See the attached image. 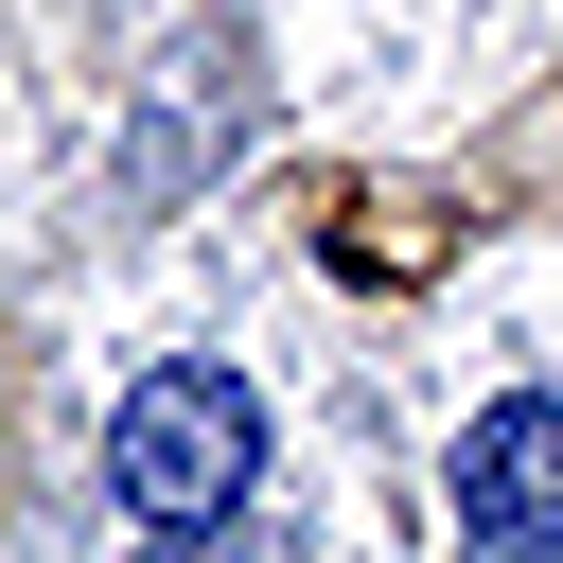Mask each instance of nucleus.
<instances>
[{"instance_id":"1","label":"nucleus","mask_w":563,"mask_h":563,"mask_svg":"<svg viewBox=\"0 0 563 563\" xmlns=\"http://www.w3.org/2000/svg\"><path fill=\"white\" fill-rule=\"evenodd\" d=\"M88 457H106L123 528H246V493H264V387L229 352H141L106 387V422H88Z\"/></svg>"},{"instance_id":"2","label":"nucleus","mask_w":563,"mask_h":563,"mask_svg":"<svg viewBox=\"0 0 563 563\" xmlns=\"http://www.w3.org/2000/svg\"><path fill=\"white\" fill-rule=\"evenodd\" d=\"M440 510L475 563H563V387H493L440 440Z\"/></svg>"}]
</instances>
